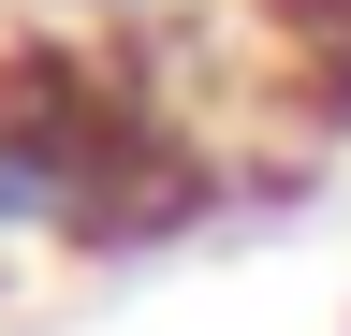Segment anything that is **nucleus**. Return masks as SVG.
I'll use <instances>...</instances> for the list:
<instances>
[{
  "label": "nucleus",
  "instance_id": "2",
  "mask_svg": "<svg viewBox=\"0 0 351 336\" xmlns=\"http://www.w3.org/2000/svg\"><path fill=\"white\" fill-rule=\"evenodd\" d=\"M73 15H103V29H161V15H191V0H73Z\"/></svg>",
  "mask_w": 351,
  "mask_h": 336
},
{
  "label": "nucleus",
  "instance_id": "1",
  "mask_svg": "<svg viewBox=\"0 0 351 336\" xmlns=\"http://www.w3.org/2000/svg\"><path fill=\"white\" fill-rule=\"evenodd\" d=\"M263 29H278V73L307 88V117L351 132V0H263Z\"/></svg>",
  "mask_w": 351,
  "mask_h": 336
}]
</instances>
